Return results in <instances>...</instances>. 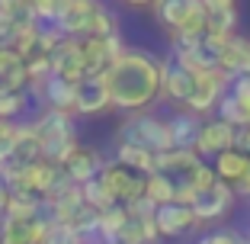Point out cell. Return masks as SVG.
I'll use <instances>...</instances> for the list:
<instances>
[{
	"mask_svg": "<svg viewBox=\"0 0 250 244\" xmlns=\"http://www.w3.org/2000/svg\"><path fill=\"white\" fill-rule=\"evenodd\" d=\"M106 84H109L112 110L141 112L161 100V58L147 48H125L106 71Z\"/></svg>",
	"mask_w": 250,
	"mask_h": 244,
	"instance_id": "obj_1",
	"label": "cell"
},
{
	"mask_svg": "<svg viewBox=\"0 0 250 244\" xmlns=\"http://www.w3.org/2000/svg\"><path fill=\"white\" fill-rule=\"evenodd\" d=\"M154 174L167 177L177 190V202H189L199 190L215 183V170L208 161L196 155V151H180L170 148L164 155H154Z\"/></svg>",
	"mask_w": 250,
	"mask_h": 244,
	"instance_id": "obj_2",
	"label": "cell"
},
{
	"mask_svg": "<svg viewBox=\"0 0 250 244\" xmlns=\"http://www.w3.org/2000/svg\"><path fill=\"white\" fill-rule=\"evenodd\" d=\"M32 129L39 135V145H42V157L52 164H61L77 151V126H74V116L67 112H55V110H39L29 119Z\"/></svg>",
	"mask_w": 250,
	"mask_h": 244,
	"instance_id": "obj_3",
	"label": "cell"
},
{
	"mask_svg": "<svg viewBox=\"0 0 250 244\" xmlns=\"http://www.w3.org/2000/svg\"><path fill=\"white\" fill-rule=\"evenodd\" d=\"M116 141L119 145H135V148L147 151V155H164V151L173 148L167 116H161L154 110L128 112L122 119V126H119V132H116Z\"/></svg>",
	"mask_w": 250,
	"mask_h": 244,
	"instance_id": "obj_4",
	"label": "cell"
},
{
	"mask_svg": "<svg viewBox=\"0 0 250 244\" xmlns=\"http://www.w3.org/2000/svg\"><path fill=\"white\" fill-rule=\"evenodd\" d=\"M154 22L167 29L170 42L183 36H202L206 32V7L202 0H154L151 3Z\"/></svg>",
	"mask_w": 250,
	"mask_h": 244,
	"instance_id": "obj_5",
	"label": "cell"
},
{
	"mask_svg": "<svg viewBox=\"0 0 250 244\" xmlns=\"http://www.w3.org/2000/svg\"><path fill=\"white\" fill-rule=\"evenodd\" d=\"M234 202H237L234 186L218 183V180H215L212 186H206V190H199L196 196H192L189 206H192V212H196L199 228H206V225H218V222H225V219L234 212Z\"/></svg>",
	"mask_w": 250,
	"mask_h": 244,
	"instance_id": "obj_6",
	"label": "cell"
},
{
	"mask_svg": "<svg viewBox=\"0 0 250 244\" xmlns=\"http://www.w3.org/2000/svg\"><path fill=\"white\" fill-rule=\"evenodd\" d=\"M106 10L103 0H67L55 29L64 39H90L96 32V20Z\"/></svg>",
	"mask_w": 250,
	"mask_h": 244,
	"instance_id": "obj_7",
	"label": "cell"
},
{
	"mask_svg": "<svg viewBox=\"0 0 250 244\" xmlns=\"http://www.w3.org/2000/svg\"><path fill=\"white\" fill-rule=\"evenodd\" d=\"M228 87H231V77L221 67L206 71V74H196V87H192V96L186 100V110L202 116V119L215 116V110H218L221 96L228 93Z\"/></svg>",
	"mask_w": 250,
	"mask_h": 244,
	"instance_id": "obj_8",
	"label": "cell"
},
{
	"mask_svg": "<svg viewBox=\"0 0 250 244\" xmlns=\"http://www.w3.org/2000/svg\"><path fill=\"white\" fill-rule=\"evenodd\" d=\"M100 180L106 183V190L112 193V200H116V206H132L135 200H141L145 196V174H135V170L122 167V164L109 161L103 167V174H100Z\"/></svg>",
	"mask_w": 250,
	"mask_h": 244,
	"instance_id": "obj_9",
	"label": "cell"
},
{
	"mask_svg": "<svg viewBox=\"0 0 250 244\" xmlns=\"http://www.w3.org/2000/svg\"><path fill=\"white\" fill-rule=\"evenodd\" d=\"M154 225L161 231V241H177L186 238L189 231H199L196 212H192L189 202H167V206L154 209Z\"/></svg>",
	"mask_w": 250,
	"mask_h": 244,
	"instance_id": "obj_10",
	"label": "cell"
},
{
	"mask_svg": "<svg viewBox=\"0 0 250 244\" xmlns=\"http://www.w3.org/2000/svg\"><path fill=\"white\" fill-rule=\"evenodd\" d=\"M109 110H112V96L103 74L83 77V81L74 84V116H100V112Z\"/></svg>",
	"mask_w": 250,
	"mask_h": 244,
	"instance_id": "obj_11",
	"label": "cell"
},
{
	"mask_svg": "<svg viewBox=\"0 0 250 244\" xmlns=\"http://www.w3.org/2000/svg\"><path fill=\"white\" fill-rule=\"evenodd\" d=\"M192 87H196V77L177 58H161V100L164 103H170L173 110L186 106V100L192 96Z\"/></svg>",
	"mask_w": 250,
	"mask_h": 244,
	"instance_id": "obj_12",
	"label": "cell"
},
{
	"mask_svg": "<svg viewBox=\"0 0 250 244\" xmlns=\"http://www.w3.org/2000/svg\"><path fill=\"white\" fill-rule=\"evenodd\" d=\"M234 135H237V129L234 126H228L225 119H218V116H208L206 122H202V132H199V138H196V155L202 157V161H215L218 155H225V151H231L234 148Z\"/></svg>",
	"mask_w": 250,
	"mask_h": 244,
	"instance_id": "obj_13",
	"label": "cell"
},
{
	"mask_svg": "<svg viewBox=\"0 0 250 244\" xmlns=\"http://www.w3.org/2000/svg\"><path fill=\"white\" fill-rule=\"evenodd\" d=\"M106 164H109V157H106L100 148H90V145H77V151H74V155L64 161V170H67V177H71V183L83 186V183H90V180L100 177Z\"/></svg>",
	"mask_w": 250,
	"mask_h": 244,
	"instance_id": "obj_14",
	"label": "cell"
},
{
	"mask_svg": "<svg viewBox=\"0 0 250 244\" xmlns=\"http://www.w3.org/2000/svg\"><path fill=\"white\" fill-rule=\"evenodd\" d=\"M48 215L39 219H0V244H42L45 228H48Z\"/></svg>",
	"mask_w": 250,
	"mask_h": 244,
	"instance_id": "obj_15",
	"label": "cell"
},
{
	"mask_svg": "<svg viewBox=\"0 0 250 244\" xmlns=\"http://www.w3.org/2000/svg\"><path fill=\"white\" fill-rule=\"evenodd\" d=\"M52 74L55 77H64V81H74V84L87 77L81 39H64V42L52 52Z\"/></svg>",
	"mask_w": 250,
	"mask_h": 244,
	"instance_id": "obj_16",
	"label": "cell"
},
{
	"mask_svg": "<svg viewBox=\"0 0 250 244\" xmlns=\"http://www.w3.org/2000/svg\"><path fill=\"white\" fill-rule=\"evenodd\" d=\"M202 122H206V119L196 116V112H189L186 106L170 110L167 126H170L173 148H180V151H192V148H196V138H199V132H202Z\"/></svg>",
	"mask_w": 250,
	"mask_h": 244,
	"instance_id": "obj_17",
	"label": "cell"
},
{
	"mask_svg": "<svg viewBox=\"0 0 250 244\" xmlns=\"http://www.w3.org/2000/svg\"><path fill=\"white\" fill-rule=\"evenodd\" d=\"M83 209V190L77 183H67L61 186L58 193L52 196H45V215H48V222H64L71 225V219Z\"/></svg>",
	"mask_w": 250,
	"mask_h": 244,
	"instance_id": "obj_18",
	"label": "cell"
},
{
	"mask_svg": "<svg viewBox=\"0 0 250 244\" xmlns=\"http://www.w3.org/2000/svg\"><path fill=\"white\" fill-rule=\"evenodd\" d=\"M39 110H55V112H67L74 116V81H64V77H48L39 93Z\"/></svg>",
	"mask_w": 250,
	"mask_h": 244,
	"instance_id": "obj_19",
	"label": "cell"
},
{
	"mask_svg": "<svg viewBox=\"0 0 250 244\" xmlns=\"http://www.w3.org/2000/svg\"><path fill=\"white\" fill-rule=\"evenodd\" d=\"M218 67L231 77V81L250 74V36L234 32V36L228 39V45H225V55H221Z\"/></svg>",
	"mask_w": 250,
	"mask_h": 244,
	"instance_id": "obj_20",
	"label": "cell"
},
{
	"mask_svg": "<svg viewBox=\"0 0 250 244\" xmlns=\"http://www.w3.org/2000/svg\"><path fill=\"white\" fill-rule=\"evenodd\" d=\"M0 90H13V93L29 90L26 58H20L13 48H0Z\"/></svg>",
	"mask_w": 250,
	"mask_h": 244,
	"instance_id": "obj_21",
	"label": "cell"
},
{
	"mask_svg": "<svg viewBox=\"0 0 250 244\" xmlns=\"http://www.w3.org/2000/svg\"><path fill=\"white\" fill-rule=\"evenodd\" d=\"M208 164H212V170H215V180H218V183H228V186H237L250 174V161L234 148L225 151V155H218Z\"/></svg>",
	"mask_w": 250,
	"mask_h": 244,
	"instance_id": "obj_22",
	"label": "cell"
},
{
	"mask_svg": "<svg viewBox=\"0 0 250 244\" xmlns=\"http://www.w3.org/2000/svg\"><path fill=\"white\" fill-rule=\"evenodd\" d=\"M109 161L122 164V167L135 170V174H154V155H147V151L135 148V145H119V141H112V155Z\"/></svg>",
	"mask_w": 250,
	"mask_h": 244,
	"instance_id": "obj_23",
	"label": "cell"
},
{
	"mask_svg": "<svg viewBox=\"0 0 250 244\" xmlns=\"http://www.w3.org/2000/svg\"><path fill=\"white\" fill-rule=\"evenodd\" d=\"M13 161H20V164L45 161V157H42V145H39V135H36V129H32L29 119H22V122H20V141H16Z\"/></svg>",
	"mask_w": 250,
	"mask_h": 244,
	"instance_id": "obj_24",
	"label": "cell"
},
{
	"mask_svg": "<svg viewBox=\"0 0 250 244\" xmlns=\"http://www.w3.org/2000/svg\"><path fill=\"white\" fill-rule=\"evenodd\" d=\"M7 215L10 219H39V215H45V200L32 196V193H10Z\"/></svg>",
	"mask_w": 250,
	"mask_h": 244,
	"instance_id": "obj_25",
	"label": "cell"
},
{
	"mask_svg": "<svg viewBox=\"0 0 250 244\" xmlns=\"http://www.w3.org/2000/svg\"><path fill=\"white\" fill-rule=\"evenodd\" d=\"M32 110V96L29 90L13 93V90H0V122H20V116Z\"/></svg>",
	"mask_w": 250,
	"mask_h": 244,
	"instance_id": "obj_26",
	"label": "cell"
},
{
	"mask_svg": "<svg viewBox=\"0 0 250 244\" xmlns=\"http://www.w3.org/2000/svg\"><path fill=\"white\" fill-rule=\"evenodd\" d=\"M237 26H241V13H237V7L206 10V32H215V36H234Z\"/></svg>",
	"mask_w": 250,
	"mask_h": 244,
	"instance_id": "obj_27",
	"label": "cell"
},
{
	"mask_svg": "<svg viewBox=\"0 0 250 244\" xmlns=\"http://www.w3.org/2000/svg\"><path fill=\"white\" fill-rule=\"evenodd\" d=\"M145 196L154 202V206L177 202V190H173V183H170L167 177H161V174H147V180H145Z\"/></svg>",
	"mask_w": 250,
	"mask_h": 244,
	"instance_id": "obj_28",
	"label": "cell"
},
{
	"mask_svg": "<svg viewBox=\"0 0 250 244\" xmlns=\"http://www.w3.org/2000/svg\"><path fill=\"white\" fill-rule=\"evenodd\" d=\"M81 190H83V206L96 209V212H106V209H112V206H116L112 193L106 190V183H103L100 177H96V180H90V183H83Z\"/></svg>",
	"mask_w": 250,
	"mask_h": 244,
	"instance_id": "obj_29",
	"label": "cell"
},
{
	"mask_svg": "<svg viewBox=\"0 0 250 244\" xmlns=\"http://www.w3.org/2000/svg\"><path fill=\"white\" fill-rule=\"evenodd\" d=\"M125 219H128V209L125 206H112V209H106V212L100 215V238H103V244L116 241L119 231H122V225H125Z\"/></svg>",
	"mask_w": 250,
	"mask_h": 244,
	"instance_id": "obj_30",
	"label": "cell"
},
{
	"mask_svg": "<svg viewBox=\"0 0 250 244\" xmlns=\"http://www.w3.org/2000/svg\"><path fill=\"white\" fill-rule=\"evenodd\" d=\"M16 141H20V122H0V167L13 161Z\"/></svg>",
	"mask_w": 250,
	"mask_h": 244,
	"instance_id": "obj_31",
	"label": "cell"
},
{
	"mask_svg": "<svg viewBox=\"0 0 250 244\" xmlns=\"http://www.w3.org/2000/svg\"><path fill=\"white\" fill-rule=\"evenodd\" d=\"M67 0H36L32 3V13H36V22L39 26H55L61 16V10H64Z\"/></svg>",
	"mask_w": 250,
	"mask_h": 244,
	"instance_id": "obj_32",
	"label": "cell"
},
{
	"mask_svg": "<svg viewBox=\"0 0 250 244\" xmlns=\"http://www.w3.org/2000/svg\"><path fill=\"white\" fill-rule=\"evenodd\" d=\"M42 244H83V241L74 235L71 225H64V222H52L48 228H45Z\"/></svg>",
	"mask_w": 250,
	"mask_h": 244,
	"instance_id": "obj_33",
	"label": "cell"
},
{
	"mask_svg": "<svg viewBox=\"0 0 250 244\" xmlns=\"http://www.w3.org/2000/svg\"><path fill=\"white\" fill-rule=\"evenodd\" d=\"M244 241H247V235L237 231V228H215V231L202 235L199 241H192V244H244Z\"/></svg>",
	"mask_w": 250,
	"mask_h": 244,
	"instance_id": "obj_34",
	"label": "cell"
},
{
	"mask_svg": "<svg viewBox=\"0 0 250 244\" xmlns=\"http://www.w3.org/2000/svg\"><path fill=\"white\" fill-rule=\"evenodd\" d=\"M22 22L16 20L13 13H7V10H0V48H13L16 42V32H20Z\"/></svg>",
	"mask_w": 250,
	"mask_h": 244,
	"instance_id": "obj_35",
	"label": "cell"
},
{
	"mask_svg": "<svg viewBox=\"0 0 250 244\" xmlns=\"http://www.w3.org/2000/svg\"><path fill=\"white\" fill-rule=\"evenodd\" d=\"M228 93L234 96L237 103H241L244 110L250 112V74H244V77H234V81H231V87H228Z\"/></svg>",
	"mask_w": 250,
	"mask_h": 244,
	"instance_id": "obj_36",
	"label": "cell"
},
{
	"mask_svg": "<svg viewBox=\"0 0 250 244\" xmlns=\"http://www.w3.org/2000/svg\"><path fill=\"white\" fill-rule=\"evenodd\" d=\"M234 151H241V155L250 161V126L247 129H237V135H234Z\"/></svg>",
	"mask_w": 250,
	"mask_h": 244,
	"instance_id": "obj_37",
	"label": "cell"
},
{
	"mask_svg": "<svg viewBox=\"0 0 250 244\" xmlns=\"http://www.w3.org/2000/svg\"><path fill=\"white\" fill-rule=\"evenodd\" d=\"M206 10H228V7H237V0H202Z\"/></svg>",
	"mask_w": 250,
	"mask_h": 244,
	"instance_id": "obj_38",
	"label": "cell"
},
{
	"mask_svg": "<svg viewBox=\"0 0 250 244\" xmlns=\"http://www.w3.org/2000/svg\"><path fill=\"white\" fill-rule=\"evenodd\" d=\"M7 200H10V190H7V183H3V177H0V219L7 215Z\"/></svg>",
	"mask_w": 250,
	"mask_h": 244,
	"instance_id": "obj_39",
	"label": "cell"
},
{
	"mask_svg": "<svg viewBox=\"0 0 250 244\" xmlns=\"http://www.w3.org/2000/svg\"><path fill=\"white\" fill-rule=\"evenodd\" d=\"M125 7H151V3H154V0H122Z\"/></svg>",
	"mask_w": 250,
	"mask_h": 244,
	"instance_id": "obj_40",
	"label": "cell"
},
{
	"mask_svg": "<svg viewBox=\"0 0 250 244\" xmlns=\"http://www.w3.org/2000/svg\"><path fill=\"white\" fill-rule=\"evenodd\" d=\"M247 241H250V231H247Z\"/></svg>",
	"mask_w": 250,
	"mask_h": 244,
	"instance_id": "obj_41",
	"label": "cell"
},
{
	"mask_svg": "<svg viewBox=\"0 0 250 244\" xmlns=\"http://www.w3.org/2000/svg\"><path fill=\"white\" fill-rule=\"evenodd\" d=\"M244 244H250V241H244Z\"/></svg>",
	"mask_w": 250,
	"mask_h": 244,
	"instance_id": "obj_42",
	"label": "cell"
},
{
	"mask_svg": "<svg viewBox=\"0 0 250 244\" xmlns=\"http://www.w3.org/2000/svg\"><path fill=\"white\" fill-rule=\"evenodd\" d=\"M112 244H116V241H112Z\"/></svg>",
	"mask_w": 250,
	"mask_h": 244,
	"instance_id": "obj_43",
	"label": "cell"
}]
</instances>
